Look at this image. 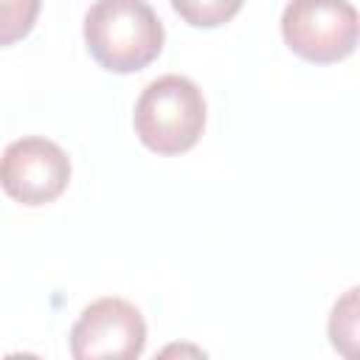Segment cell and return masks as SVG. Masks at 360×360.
Returning a JSON list of instances; mask_svg holds the SVG:
<instances>
[{
	"label": "cell",
	"mask_w": 360,
	"mask_h": 360,
	"mask_svg": "<svg viewBox=\"0 0 360 360\" xmlns=\"http://www.w3.org/2000/svg\"><path fill=\"white\" fill-rule=\"evenodd\" d=\"M163 22L146 0H96L84 14V42L98 68L135 73L163 51Z\"/></svg>",
	"instance_id": "obj_1"
},
{
	"label": "cell",
	"mask_w": 360,
	"mask_h": 360,
	"mask_svg": "<svg viewBox=\"0 0 360 360\" xmlns=\"http://www.w3.org/2000/svg\"><path fill=\"white\" fill-rule=\"evenodd\" d=\"M132 127L141 143L155 155L188 152L205 129L202 90L180 73L152 79L135 101Z\"/></svg>",
	"instance_id": "obj_2"
},
{
	"label": "cell",
	"mask_w": 360,
	"mask_h": 360,
	"mask_svg": "<svg viewBox=\"0 0 360 360\" xmlns=\"http://www.w3.org/2000/svg\"><path fill=\"white\" fill-rule=\"evenodd\" d=\"M357 34L360 20L349 0H290L281 11L287 48L312 65H335L352 56Z\"/></svg>",
	"instance_id": "obj_3"
},
{
	"label": "cell",
	"mask_w": 360,
	"mask_h": 360,
	"mask_svg": "<svg viewBox=\"0 0 360 360\" xmlns=\"http://www.w3.org/2000/svg\"><path fill=\"white\" fill-rule=\"evenodd\" d=\"M70 183L68 152L48 138L11 141L0 155V188L28 208L53 202Z\"/></svg>",
	"instance_id": "obj_4"
},
{
	"label": "cell",
	"mask_w": 360,
	"mask_h": 360,
	"mask_svg": "<svg viewBox=\"0 0 360 360\" xmlns=\"http://www.w3.org/2000/svg\"><path fill=\"white\" fill-rule=\"evenodd\" d=\"M146 346V321L124 298L107 295L87 304L70 329V354L76 360H132Z\"/></svg>",
	"instance_id": "obj_5"
},
{
	"label": "cell",
	"mask_w": 360,
	"mask_h": 360,
	"mask_svg": "<svg viewBox=\"0 0 360 360\" xmlns=\"http://www.w3.org/2000/svg\"><path fill=\"white\" fill-rule=\"evenodd\" d=\"M245 0H172V8L180 14L183 22L194 28H217L231 22Z\"/></svg>",
	"instance_id": "obj_6"
},
{
	"label": "cell",
	"mask_w": 360,
	"mask_h": 360,
	"mask_svg": "<svg viewBox=\"0 0 360 360\" xmlns=\"http://www.w3.org/2000/svg\"><path fill=\"white\" fill-rule=\"evenodd\" d=\"M42 0H0V48L20 42L37 25Z\"/></svg>",
	"instance_id": "obj_7"
},
{
	"label": "cell",
	"mask_w": 360,
	"mask_h": 360,
	"mask_svg": "<svg viewBox=\"0 0 360 360\" xmlns=\"http://www.w3.org/2000/svg\"><path fill=\"white\" fill-rule=\"evenodd\" d=\"M329 338L332 346L352 357L354 354V343H357V287H352L335 307L329 315Z\"/></svg>",
	"instance_id": "obj_8"
}]
</instances>
